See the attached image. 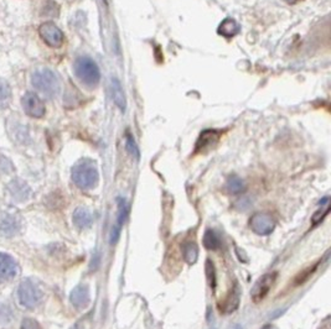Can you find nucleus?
Listing matches in <instances>:
<instances>
[{
	"label": "nucleus",
	"mask_w": 331,
	"mask_h": 329,
	"mask_svg": "<svg viewBox=\"0 0 331 329\" xmlns=\"http://www.w3.org/2000/svg\"><path fill=\"white\" fill-rule=\"evenodd\" d=\"M23 105L26 114L32 118H41L45 114V105L35 93H26L24 96Z\"/></svg>",
	"instance_id": "6e6552de"
},
{
	"label": "nucleus",
	"mask_w": 331,
	"mask_h": 329,
	"mask_svg": "<svg viewBox=\"0 0 331 329\" xmlns=\"http://www.w3.org/2000/svg\"><path fill=\"white\" fill-rule=\"evenodd\" d=\"M72 180L75 185L81 189H92L99 180L98 168L92 160H81L72 168Z\"/></svg>",
	"instance_id": "f257e3e1"
},
{
	"label": "nucleus",
	"mask_w": 331,
	"mask_h": 329,
	"mask_svg": "<svg viewBox=\"0 0 331 329\" xmlns=\"http://www.w3.org/2000/svg\"><path fill=\"white\" fill-rule=\"evenodd\" d=\"M277 280V272H268L264 274L263 276L258 278L256 283H254L252 291H251V298L253 302H261L264 299L265 296L268 295V292L271 291L272 286Z\"/></svg>",
	"instance_id": "423d86ee"
},
{
	"label": "nucleus",
	"mask_w": 331,
	"mask_h": 329,
	"mask_svg": "<svg viewBox=\"0 0 331 329\" xmlns=\"http://www.w3.org/2000/svg\"><path fill=\"white\" fill-rule=\"evenodd\" d=\"M16 222L13 221V219L8 218L7 221L3 223V228H2V232L4 234H7V235H13L14 233H16Z\"/></svg>",
	"instance_id": "5701e85b"
},
{
	"label": "nucleus",
	"mask_w": 331,
	"mask_h": 329,
	"mask_svg": "<svg viewBox=\"0 0 331 329\" xmlns=\"http://www.w3.org/2000/svg\"><path fill=\"white\" fill-rule=\"evenodd\" d=\"M182 255H184V260L188 264H195L199 256V249L194 242H185L182 244Z\"/></svg>",
	"instance_id": "dca6fc26"
},
{
	"label": "nucleus",
	"mask_w": 331,
	"mask_h": 329,
	"mask_svg": "<svg viewBox=\"0 0 331 329\" xmlns=\"http://www.w3.org/2000/svg\"><path fill=\"white\" fill-rule=\"evenodd\" d=\"M22 329H41V327H40L39 323L35 321V319L26 318V319H24V322L22 324Z\"/></svg>",
	"instance_id": "bb28decb"
},
{
	"label": "nucleus",
	"mask_w": 331,
	"mask_h": 329,
	"mask_svg": "<svg viewBox=\"0 0 331 329\" xmlns=\"http://www.w3.org/2000/svg\"><path fill=\"white\" fill-rule=\"evenodd\" d=\"M320 329H330V321H329V318L325 319L323 324L320 325Z\"/></svg>",
	"instance_id": "cd10ccee"
},
{
	"label": "nucleus",
	"mask_w": 331,
	"mask_h": 329,
	"mask_svg": "<svg viewBox=\"0 0 331 329\" xmlns=\"http://www.w3.org/2000/svg\"><path fill=\"white\" fill-rule=\"evenodd\" d=\"M250 227L258 235H270L276 228V221L270 213L259 212L253 214L250 219Z\"/></svg>",
	"instance_id": "39448f33"
},
{
	"label": "nucleus",
	"mask_w": 331,
	"mask_h": 329,
	"mask_svg": "<svg viewBox=\"0 0 331 329\" xmlns=\"http://www.w3.org/2000/svg\"><path fill=\"white\" fill-rule=\"evenodd\" d=\"M72 329H81V328H79V325L77 324V325H75V327H73Z\"/></svg>",
	"instance_id": "2f4dec72"
},
{
	"label": "nucleus",
	"mask_w": 331,
	"mask_h": 329,
	"mask_svg": "<svg viewBox=\"0 0 331 329\" xmlns=\"http://www.w3.org/2000/svg\"><path fill=\"white\" fill-rule=\"evenodd\" d=\"M120 229H122V227H119V225L116 224L114 225L113 228H112V232H111V238H109V240H111V244L113 245V244H116V243L118 242V240H119V236H120Z\"/></svg>",
	"instance_id": "a878e982"
},
{
	"label": "nucleus",
	"mask_w": 331,
	"mask_h": 329,
	"mask_svg": "<svg viewBox=\"0 0 331 329\" xmlns=\"http://www.w3.org/2000/svg\"><path fill=\"white\" fill-rule=\"evenodd\" d=\"M32 83L37 90L47 94V96H55L60 90V83H58L57 77L50 70L37 71L32 77Z\"/></svg>",
	"instance_id": "7ed1b4c3"
},
{
	"label": "nucleus",
	"mask_w": 331,
	"mask_h": 329,
	"mask_svg": "<svg viewBox=\"0 0 331 329\" xmlns=\"http://www.w3.org/2000/svg\"><path fill=\"white\" fill-rule=\"evenodd\" d=\"M239 306V290L238 286L236 284L233 289L230 290V292L227 293L226 297L218 303V308H220L221 313H232L237 310Z\"/></svg>",
	"instance_id": "1a4fd4ad"
},
{
	"label": "nucleus",
	"mask_w": 331,
	"mask_h": 329,
	"mask_svg": "<svg viewBox=\"0 0 331 329\" xmlns=\"http://www.w3.org/2000/svg\"><path fill=\"white\" fill-rule=\"evenodd\" d=\"M15 260L7 254H0V280H9L16 275Z\"/></svg>",
	"instance_id": "f8f14e48"
},
{
	"label": "nucleus",
	"mask_w": 331,
	"mask_h": 329,
	"mask_svg": "<svg viewBox=\"0 0 331 329\" xmlns=\"http://www.w3.org/2000/svg\"><path fill=\"white\" fill-rule=\"evenodd\" d=\"M239 26L238 24L235 21V20L231 19V17H227L226 20H223L221 23L220 28H218V34L222 35L223 37L231 38L238 34Z\"/></svg>",
	"instance_id": "2eb2a0df"
},
{
	"label": "nucleus",
	"mask_w": 331,
	"mask_h": 329,
	"mask_svg": "<svg viewBox=\"0 0 331 329\" xmlns=\"http://www.w3.org/2000/svg\"><path fill=\"white\" fill-rule=\"evenodd\" d=\"M316 266L318 265H315V266H313V268H309V269H306L305 271L303 272V274H300L299 276H298L297 278H295V282H297V284H300V283H303V282H305L306 280H308L309 276H310V274H313V272L315 271V269H316Z\"/></svg>",
	"instance_id": "393cba45"
},
{
	"label": "nucleus",
	"mask_w": 331,
	"mask_h": 329,
	"mask_svg": "<svg viewBox=\"0 0 331 329\" xmlns=\"http://www.w3.org/2000/svg\"><path fill=\"white\" fill-rule=\"evenodd\" d=\"M73 223L78 229H86L92 225L93 217L88 209L77 208L73 213Z\"/></svg>",
	"instance_id": "4468645a"
},
{
	"label": "nucleus",
	"mask_w": 331,
	"mask_h": 329,
	"mask_svg": "<svg viewBox=\"0 0 331 329\" xmlns=\"http://www.w3.org/2000/svg\"><path fill=\"white\" fill-rule=\"evenodd\" d=\"M126 146H127V150H128V152L131 153L133 157H135V159H139V149H138L137 144H135L134 139H133L132 135L127 134Z\"/></svg>",
	"instance_id": "4be33fe9"
},
{
	"label": "nucleus",
	"mask_w": 331,
	"mask_h": 329,
	"mask_svg": "<svg viewBox=\"0 0 331 329\" xmlns=\"http://www.w3.org/2000/svg\"><path fill=\"white\" fill-rule=\"evenodd\" d=\"M129 214V206L124 198H118V215H117V224L119 227L126 223L127 218Z\"/></svg>",
	"instance_id": "a211bd4d"
},
{
	"label": "nucleus",
	"mask_w": 331,
	"mask_h": 329,
	"mask_svg": "<svg viewBox=\"0 0 331 329\" xmlns=\"http://www.w3.org/2000/svg\"><path fill=\"white\" fill-rule=\"evenodd\" d=\"M9 94H10V92L8 90L7 83L3 82L2 79H0V105L8 102Z\"/></svg>",
	"instance_id": "b1692460"
},
{
	"label": "nucleus",
	"mask_w": 331,
	"mask_h": 329,
	"mask_svg": "<svg viewBox=\"0 0 331 329\" xmlns=\"http://www.w3.org/2000/svg\"><path fill=\"white\" fill-rule=\"evenodd\" d=\"M112 99H113L114 104H116L118 108H119L120 112H126L127 108V99L126 94H124V91L122 88V84L118 81L117 78L112 79Z\"/></svg>",
	"instance_id": "ddd939ff"
},
{
	"label": "nucleus",
	"mask_w": 331,
	"mask_h": 329,
	"mask_svg": "<svg viewBox=\"0 0 331 329\" xmlns=\"http://www.w3.org/2000/svg\"><path fill=\"white\" fill-rule=\"evenodd\" d=\"M329 210H330L329 204H326L325 207H321L320 209L316 210V212L314 213V214H313V217H312L313 227H315V225H318L319 223H321V222H323L325 219V217H326V215L329 214Z\"/></svg>",
	"instance_id": "aec40b11"
},
{
	"label": "nucleus",
	"mask_w": 331,
	"mask_h": 329,
	"mask_svg": "<svg viewBox=\"0 0 331 329\" xmlns=\"http://www.w3.org/2000/svg\"><path fill=\"white\" fill-rule=\"evenodd\" d=\"M231 329H244V328L242 327L241 324H235V325H232Z\"/></svg>",
	"instance_id": "c756f323"
},
{
	"label": "nucleus",
	"mask_w": 331,
	"mask_h": 329,
	"mask_svg": "<svg viewBox=\"0 0 331 329\" xmlns=\"http://www.w3.org/2000/svg\"><path fill=\"white\" fill-rule=\"evenodd\" d=\"M284 2L288 3V4H295V3H298L299 0H284Z\"/></svg>",
	"instance_id": "7c9ffc66"
},
{
	"label": "nucleus",
	"mask_w": 331,
	"mask_h": 329,
	"mask_svg": "<svg viewBox=\"0 0 331 329\" xmlns=\"http://www.w3.org/2000/svg\"><path fill=\"white\" fill-rule=\"evenodd\" d=\"M70 301L73 304V307L78 308V310L87 307L88 303H90V290H88V287L84 286V284L75 287L70 295Z\"/></svg>",
	"instance_id": "9d476101"
},
{
	"label": "nucleus",
	"mask_w": 331,
	"mask_h": 329,
	"mask_svg": "<svg viewBox=\"0 0 331 329\" xmlns=\"http://www.w3.org/2000/svg\"><path fill=\"white\" fill-rule=\"evenodd\" d=\"M17 296H19L20 303L23 304L24 307L26 308H32L37 306L41 299V291L39 287L36 286L32 281L25 280L24 282L19 286V292H17Z\"/></svg>",
	"instance_id": "20e7f679"
},
{
	"label": "nucleus",
	"mask_w": 331,
	"mask_h": 329,
	"mask_svg": "<svg viewBox=\"0 0 331 329\" xmlns=\"http://www.w3.org/2000/svg\"><path fill=\"white\" fill-rule=\"evenodd\" d=\"M40 36L50 47H60L64 42V34L52 23H45L39 29Z\"/></svg>",
	"instance_id": "0eeeda50"
},
{
	"label": "nucleus",
	"mask_w": 331,
	"mask_h": 329,
	"mask_svg": "<svg viewBox=\"0 0 331 329\" xmlns=\"http://www.w3.org/2000/svg\"><path fill=\"white\" fill-rule=\"evenodd\" d=\"M261 329H276V327H274V325H272V324H264Z\"/></svg>",
	"instance_id": "c85d7f7f"
},
{
	"label": "nucleus",
	"mask_w": 331,
	"mask_h": 329,
	"mask_svg": "<svg viewBox=\"0 0 331 329\" xmlns=\"http://www.w3.org/2000/svg\"><path fill=\"white\" fill-rule=\"evenodd\" d=\"M203 247L209 250H216L221 247V240L217 233L212 229H208L203 235Z\"/></svg>",
	"instance_id": "f3484780"
},
{
	"label": "nucleus",
	"mask_w": 331,
	"mask_h": 329,
	"mask_svg": "<svg viewBox=\"0 0 331 329\" xmlns=\"http://www.w3.org/2000/svg\"><path fill=\"white\" fill-rule=\"evenodd\" d=\"M75 72L79 81L85 84L94 87L99 83L100 72L96 62L90 57H79L75 63Z\"/></svg>",
	"instance_id": "f03ea898"
},
{
	"label": "nucleus",
	"mask_w": 331,
	"mask_h": 329,
	"mask_svg": "<svg viewBox=\"0 0 331 329\" xmlns=\"http://www.w3.org/2000/svg\"><path fill=\"white\" fill-rule=\"evenodd\" d=\"M206 276H208L210 287L212 290H215L216 287V271H215V266L214 262L211 260H208L206 261Z\"/></svg>",
	"instance_id": "412c9836"
},
{
	"label": "nucleus",
	"mask_w": 331,
	"mask_h": 329,
	"mask_svg": "<svg viewBox=\"0 0 331 329\" xmlns=\"http://www.w3.org/2000/svg\"><path fill=\"white\" fill-rule=\"evenodd\" d=\"M220 134L216 130H206L200 135L196 142V152H205L217 144Z\"/></svg>",
	"instance_id": "9b49d317"
},
{
	"label": "nucleus",
	"mask_w": 331,
	"mask_h": 329,
	"mask_svg": "<svg viewBox=\"0 0 331 329\" xmlns=\"http://www.w3.org/2000/svg\"><path fill=\"white\" fill-rule=\"evenodd\" d=\"M227 191L232 194H238L241 192L244 191V183L239 177L232 176L230 177L229 181H227Z\"/></svg>",
	"instance_id": "6ab92c4d"
}]
</instances>
